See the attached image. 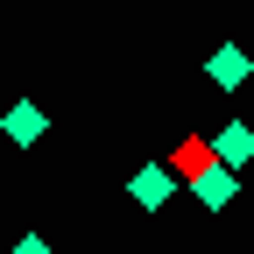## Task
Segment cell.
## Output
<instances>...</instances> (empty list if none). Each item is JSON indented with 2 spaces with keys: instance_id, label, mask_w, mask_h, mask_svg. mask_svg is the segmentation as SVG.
<instances>
[{
  "instance_id": "cell-4",
  "label": "cell",
  "mask_w": 254,
  "mask_h": 254,
  "mask_svg": "<svg viewBox=\"0 0 254 254\" xmlns=\"http://www.w3.org/2000/svg\"><path fill=\"white\" fill-rule=\"evenodd\" d=\"M134 205L141 212H163V170H141L134 177Z\"/></svg>"
},
{
  "instance_id": "cell-2",
  "label": "cell",
  "mask_w": 254,
  "mask_h": 254,
  "mask_svg": "<svg viewBox=\"0 0 254 254\" xmlns=\"http://www.w3.org/2000/svg\"><path fill=\"white\" fill-rule=\"evenodd\" d=\"M43 127H50V120H43V106H36V99H14L7 113H0V134H7L14 148H36V141H43Z\"/></svg>"
},
{
  "instance_id": "cell-3",
  "label": "cell",
  "mask_w": 254,
  "mask_h": 254,
  "mask_svg": "<svg viewBox=\"0 0 254 254\" xmlns=\"http://www.w3.org/2000/svg\"><path fill=\"white\" fill-rule=\"evenodd\" d=\"M205 148H212V163H254V127L233 120V127H219V134H205Z\"/></svg>"
},
{
  "instance_id": "cell-5",
  "label": "cell",
  "mask_w": 254,
  "mask_h": 254,
  "mask_svg": "<svg viewBox=\"0 0 254 254\" xmlns=\"http://www.w3.org/2000/svg\"><path fill=\"white\" fill-rule=\"evenodd\" d=\"M14 254H50V240H43V233H21V240H14Z\"/></svg>"
},
{
  "instance_id": "cell-1",
  "label": "cell",
  "mask_w": 254,
  "mask_h": 254,
  "mask_svg": "<svg viewBox=\"0 0 254 254\" xmlns=\"http://www.w3.org/2000/svg\"><path fill=\"white\" fill-rule=\"evenodd\" d=\"M205 78H212L219 92H233V85H247V78H254V57H247L240 43H219V50L205 57Z\"/></svg>"
}]
</instances>
